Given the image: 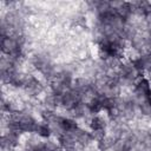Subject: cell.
<instances>
[{
  "label": "cell",
  "instance_id": "obj_11",
  "mask_svg": "<svg viewBox=\"0 0 151 151\" xmlns=\"http://www.w3.org/2000/svg\"><path fill=\"white\" fill-rule=\"evenodd\" d=\"M91 134H92V138H93V142H98L100 140L101 138H104L106 134H107V131L105 130H97V131H91Z\"/></svg>",
  "mask_w": 151,
  "mask_h": 151
},
{
  "label": "cell",
  "instance_id": "obj_5",
  "mask_svg": "<svg viewBox=\"0 0 151 151\" xmlns=\"http://www.w3.org/2000/svg\"><path fill=\"white\" fill-rule=\"evenodd\" d=\"M87 126L90 129V131H97V130H105L107 131L109 129V120L106 118V116H101V114H96V116H91L87 120Z\"/></svg>",
  "mask_w": 151,
  "mask_h": 151
},
{
  "label": "cell",
  "instance_id": "obj_4",
  "mask_svg": "<svg viewBox=\"0 0 151 151\" xmlns=\"http://www.w3.org/2000/svg\"><path fill=\"white\" fill-rule=\"evenodd\" d=\"M24 151H44L45 150V140L41 139L37 134H29L24 142Z\"/></svg>",
  "mask_w": 151,
  "mask_h": 151
},
{
  "label": "cell",
  "instance_id": "obj_14",
  "mask_svg": "<svg viewBox=\"0 0 151 151\" xmlns=\"http://www.w3.org/2000/svg\"><path fill=\"white\" fill-rule=\"evenodd\" d=\"M53 151H64V149H61V147L59 146V147H57V149H55V150H53Z\"/></svg>",
  "mask_w": 151,
  "mask_h": 151
},
{
  "label": "cell",
  "instance_id": "obj_1",
  "mask_svg": "<svg viewBox=\"0 0 151 151\" xmlns=\"http://www.w3.org/2000/svg\"><path fill=\"white\" fill-rule=\"evenodd\" d=\"M22 90L28 97V99H34L46 92V86L39 78L31 73H27V79Z\"/></svg>",
  "mask_w": 151,
  "mask_h": 151
},
{
  "label": "cell",
  "instance_id": "obj_8",
  "mask_svg": "<svg viewBox=\"0 0 151 151\" xmlns=\"http://www.w3.org/2000/svg\"><path fill=\"white\" fill-rule=\"evenodd\" d=\"M86 106H87V110H88V113L91 116H96V114H100V112H103V105H101V100H100V97H93L91 98L87 103H86Z\"/></svg>",
  "mask_w": 151,
  "mask_h": 151
},
{
  "label": "cell",
  "instance_id": "obj_2",
  "mask_svg": "<svg viewBox=\"0 0 151 151\" xmlns=\"http://www.w3.org/2000/svg\"><path fill=\"white\" fill-rule=\"evenodd\" d=\"M131 92L134 94V97L137 98V100H143L147 97H151V80L145 76H140L136 83L133 88L131 90Z\"/></svg>",
  "mask_w": 151,
  "mask_h": 151
},
{
  "label": "cell",
  "instance_id": "obj_7",
  "mask_svg": "<svg viewBox=\"0 0 151 151\" xmlns=\"http://www.w3.org/2000/svg\"><path fill=\"white\" fill-rule=\"evenodd\" d=\"M55 139H57L59 146H60L61 149H64V150L71 149V147H76V146H77V140H76V138L73 137L72 133H68V132L61 133V134L58 136Z\"/></svg>",
  "mask_w": 151,
  "mask_h": 151
},
{
  "label": "cell",
  "instance_id": "obj_13",
  "mask_svg": "<svg viewBox=\"0 0 151 151\" xmlns=\"http://www.w3.org/2000/svg\"><path fill=\"white\" fill-rule=\"evenodd\" d=\"M64 151H79V149L76 146V147H71V149H66V150H64Z\"/></svg>",
  "mask_w": 151,
  "mask_h": 151
},
{
  "label": "cell",
  "instance_id": "obj_12",
  "mask_svg": "<svg viewBox=\"0 0 151 151\" xmlns=\"http://www.w3.org/2000/svg\"><path fill=\"white\" fill-rule=\"evenodd\" d=\"M83 151H97V149H94V147L91 145V146H88V147H85Z\"/></svg>",
  "mask_w": 151,
  "mask_h": 151
},
{
  "label": "cell",
  "instance_id": "obj_10",
  "mask_svg": "<svg viewBox=\"0 0 151 151\" xmlns=\"http://www.w3.org/2000/svg\"><path fill=\"white\" fill-rule=\"evenodd\" d=\"M114 142H116V139L107 133L104 138H101L100 140H98L96 143V149H97V151H110L113 149Z\"/></svg>",
  "mask_w": 151,
  "mask_h": 151
},
{
  "label": "cell",
  "instance_id": "obj_6",
  "mask_svg": "<svg viewBox=\"0 0 151 151\" xmlns=\"http://www.w3.org/2000/svg\"><path fill=\"white\" fill-rule=\"evenodd\" d=\"M41 104H42V107L55 111V109L60 107V96H58L48 90L44 93Z\"/></svg>",
  "mask_w": 151,
  "mask_h": 151
},
{
  "label": "cell",
  "instance_id": "obj_9",
  "mask_svg": "<svg viewBox=\"0 0 151 151\" xmlns=\"http://www.w3.org/2000/svg\"><path fill=\"white\" fill-rule=\"evenodd\" d=\"M35 134L39 136L41 139H48V138H52L53 132H52V129H51L50 124H47V123H45L42 120H39Z\"/></svg>",
  "mask_w": 151,
  "mask_h": 151
},
{
  "label": "cell",
  "instance_id": "obj_3",
  "mask_svg": "<svg viewBox=\"0 0 151 151\" xmlns=\"http://www.w3.org/2000/svg\"><path fill=\"white\" fill-rule=\"evenodd\" d=\"M71 133L73 134V137L77 140V147L80 149L79 151H83L85 147H88L93 144V138H92L90 130H86V129L79 126Z\"/></svg>",
  "mask_w": 151,
  "mask_h": 151
},
{
  "label": "cell",
  "instance_id": "obj_15",
  "mask_svg": "<svg viewBox=\"0 0 151 151\" xmlns=\"http://www.w3.org/2000/svg\"><path fill=\"white\" fill-rule=\"evenodd\" d=\"M132 151H143V149H142V147H137V149H134V150H132Z\"/></svg>",
  "mask_w": 151,
  "mask_h": 151
}]
</instances>
